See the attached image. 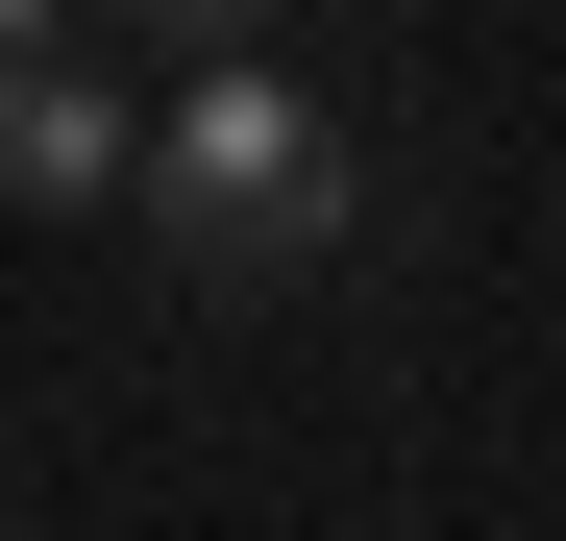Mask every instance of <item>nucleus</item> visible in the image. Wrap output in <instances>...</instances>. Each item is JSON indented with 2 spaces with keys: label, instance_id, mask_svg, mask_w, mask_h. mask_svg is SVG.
Listing matches in <instances>:
<instances>
[{
  "label": "nucleus",
  "instance_id": "obj_1",
  "mask_svg": "<svg viewBox=\"0 0 566 541\" xmlns=\"http://www.w3.org/2000/svg\"><path fill=\"white\" fill-rule=\"evenodd\" d=\"M124 222L172 246V296H296V270H345L369 172H345V124H321L271 50H198V74L148 99V198H124Z\"/></svg>",
  "mask_w": 566,
  "mask_h": 541
},
{
  "label": "nucleus",
  "instance_id": "obj_2",
  "mask_svg": "<svg viewBox=\"0 0 566 541\" xmlns=\"http://www.w3.org/2000/svg\"><path fill=\"white\" fill-rule=\"evenodd\" d=\"M148 99H172V74H124L99 25H74V50H0V198H25V222L148 198Z\"/></svg>",
  "mask_w": 566,
  "mask_h": 541
},
{
  "label": "nucleus",
  "instance_id": "obj_3",
  "mask_svg": "<svg viewBox=\"0 0 566 541\" xmlns=\"http://www.w3.org/2000/svg\"><path fill=\"white\" fill-rule=\"evenodd\" d=\"M148 25V74H198V50H271V0H124Z\"/></svg>",
  "mask_w": 566,
  "mask_h": 541
},
{
  "label": "nucleus",
  "instance_id": "obj_4",
  "mask_svg": "<svg viewBox=\"0 0 566 541\" xmlns=\"http://www.w3.org/2000/svg\"><path fill=\"white\" fill-rule=\"evenodd\" d=\"M74 25H99V0H0V50H74Z\"/></svg>",
  "mask_w": 566,
  "mask_h": 541
},
{
  "label": "nucleus",
  "instance_id": "obj_5",
  "mask_svg": "<svg viewBox=\"0 0 566 541\" xmlns=\"http://www.w3.org/2000/svg\"><path fill=\"white\" fill-rule=\"evenodd\" d=\"M0 222H25V198H0Z\"/></svg>",
  "mask_w": 566,
  "mask_h": 541
}]
</instances>
